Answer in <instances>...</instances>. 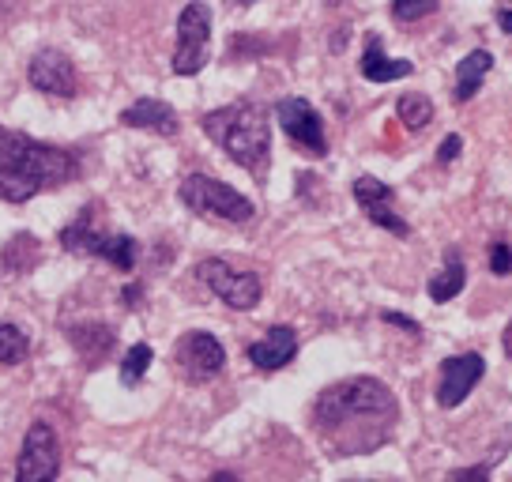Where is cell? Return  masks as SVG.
Listing matches in <instances>:
<instances>
[{
	"label": "cell",
	"instance_id": "cell-1",
	"mask_svg": "<svg viewBox=\"0 0 512 482\" xmlns=\"http://www.w3.org/2000/svg\"><path fill=\"white\" fill-rule=\"evenodd\" d=\"M317 434L336 456H362L381 449L400 422V403L377 377H347L328 385L313 407Z\"/></svg>",
	"mask_w": 512,
	"mask_h": 482
},
{
	"label": "cell",
	"instance_id": "cell-2",
	"mask_svg": "<svg viewBox=\"0 0 512 482\" xmlns=\"http://www.w3.org/2000/svg\"><path fill=\"white\" fill-rule=\"evenodd\" d=\"M80 174V159L64 147L42 144L27 132L0 129V200L27 204L46 189H61Z\"/></svg>",
	"mask_w": 512,
	"mask_h": 482
},
{
	"label": "cell",
	"instance_id": "cell-3",
	"mask_svg": "<svg viewBox=\"0 0 512 482\" xmlns=\"http://www.w3.org/2000/svg\"><path fill=\"white\" fill-rule=\"evenodd\" d=\"M204 132L223 147L241 170L264 177L272 159V125L256 102H230L223 110L204 113Z\"/></svg>",
	"mask_w": 512,
	"mask_h": 482
},
{
	"label": "cell",
	"instance_id": "cell-4",
	"mask_svg": "<svg viewBox=\"0 0 512 482\" xmlns=\"http://www.w3.org/2000/svg\"><path fill=\"white\" fill-rule=\"evenodd\" d=\"M177 196L189 211L219 219V223H249L256 211L249 196H241L238 189H230L226 181H215L208 174H189L181 181Z\"/></svg>",
	"mask_w": 512,
	"mask_h": 482
},
{
	"label": "cell",
	"instance_id": "cell-5",
	"mask_svg": "<svg viewBox=\"0 0 512 482\" xmlns=\"http://www.w3.org/2000/svg\"><path fill=\"white\" fill-rule=\"evenodd\" d=\"M208 42H211V8L192 0L177 16V49H174V72L177 76H196L208 65Z\"/></svg>",
	"mask_w": 512,
	"mask_h": 482
},
{
	"label": "cell",
	"instance_id": "cell-6",
	"mask_svg": "<svg viewBox=\"0 0 512 482\" xmlns=\"http://www.w3.org/2000/svg\"><path fill=\"white\" fill-rule=\"evenodd\" d=\"M196 279L230 309H253L260 302V294H264V287H260V279L253 272H241L230 260L219 257L200 260L196 264Z\"/></svg>",
	"mask_w": 512,
	"mask_h": 482
},
{
	"label": "cell",
	"instance_id": "cell-7",
	"mask_svg": "<svg viewBox=\"0 0 512 482\" xmlns=\"http://www.w3.org/2000/svg\"><path fill=\"white\" fill-rule=\"evenodd\" d=\"M61 475V441L49 422H31L16 460V482H57Z\"/></svg>",
	"mask_w": 512,
	"mask_h": 482
},
{
	"label": "cell",
	"instance_id": "cell-8",
	"mask_svg": "<svg viewBox=\"0 0 512 482\" xmlns=\"http://www.w3.org/2000/svg\"><path fill=\"white\" fill-rule=\"evenodd\" d=\"M275 117L294 144L302 147L305 155L313 159H324L328 155V140H324V121L320 113L305 102V98H279L275 102Z\"/></svg>",
	"mask_w": 512,
	"mask_h": 482
},
{
	"label": "cell",
	"instance_id": "cell-9",
	"mask_svg": "<svg viewBox=\"0 0 512 482\" xmlns=\"http://www.w3.org/2000/svg\"><path fill=\"white\" fill-rule=\"evenodd\" d=\"M177 370L185 373L189 381H211V377H219L226 366V351L223 343L211 336V332H189V336L177 339Z\"/></svg>",
	"mask_w": 512,
	"mask_h": 482
},
{
	"label": "cell",
	"instance_id": "cell-10",
	"mask_svg": "<svg viewBox=\"0 0 512 482\" xmlns=\"http://www.w3.org/2000/svg\"><path fill=\"white\" fill-rule=\"evenodd\" d=\"M354 200H358V208L366 211V219L373 226H381V230L396 234V238H407V234H411L407 219L396 211V193H392L384 181H377V177H358V181H354Z\"/></svg>",
	"mask_w": 512,
	"mask_h": 482
},
{
	"label": "cell",
	"instance_id": "cell-11",
	"mask_svg": "<svg viewBox=\"0 0 512 482\" xmlns=\"http://www.w3.org/2000/svg\"><path fill=\"white\" fill-rule=\"evenodd\" d=\"M27 80H31L34 91L53 98H72L76 87H80L76 65L68 61V53H61V49H38L31 68H27Z\"/></svg>",
	"mask_w": 512,
	"mask_h": 482
},
{
	"label": "cell",
	"instance_id": "cell-12",
	"mask_svg": "<svg viewBox=\"0 0 512 482\" xmlns=\"http://www.w3.org/2000/svg\"><path fill=\"white\" fill-rule=\"evenodd\" d=\"M482 373H486V362L475 351L445 358L441 362V381H437V403L441 407H460L471 396V388L482 381Z\"/></svg>",
	"mask_w": 512,
	"mask_h": 482
},
{
	"label": "cell",
	"instance_id": "cell-13",
	"mask_svg": "<svg viewBox=\"0 0 512 482\" xmlns=\"http://www.w3.org/2000/svg\"><path fill=\"white\" fill-rule=\"evenodd\" d=\"M245 354H249V362H253L256 370H264V373L283 370V366L294 362V354H298V332H294L290 324H275V328H268L264 339L249 343Z\"/></svg>",
	"mask_w": 512,
	"mask_h": 482
},
{
	"label": "cell",
	"instance_id": "cell-14",
	"mask_svg": "<svg viewBox=\"0 0 512 482\" xmlns=\"http://www.w3.org/2000/svg\"><path fill=\"white\" fill-rule=\"evenodd\" d=\"M121 125L155 132V136H177V129H181L174 106H166L162 98H140V102H132V106L121 113Z\"/></svg>",
	"mask_w": 512,
	"mask_h": 482
},
{
	"label": "cell",
	"instance_id": "cell-15",
	"mask_svg": "<svg viewBox=\"0 0 512 482\" xmlns=\"http://www.w3.org/2000/svg\"><path fill=\"white\" fill-rule=\"evenodd\" d=\"M415 72V65L411 61H392L388 53H384L381 38L373 34L366 42V53H362V76H366L369 83H392V80H407Z\"/></svg>",
	"mask_w": 512,
	"mask_h": 482
},
{
	"label": "cell",
	"instance_id": "cell-16",
	"mask_svg": "<svg viewBox=\"0 0 512 482\" xmlns=\"http://www.w3.org/2000/svg\"><path fill=\"white\" fill-rule=\"evenodd\" d=\"M490 68H494V53H490V49L467 53L464 61H460V72H456V91H452V98H456V102H471V98L479 95V87Z\"/></svg>",
	"mask_w": 512,
	"mask_h": 482
},
{
	"label": "cell",
	"instance_id": "cell-17",
	"mask_svg": "<svg viewBox=\"0 0 512 482\" xmlns=\"http://www.w3.org/2000/svg\"><path fill=\"white\" fill-rule=\"evenodd\" d=\"M102 234L95 230V208H83L76 223H68L61 230V249L64 253H80V257H95Z\"/></svg>",
	"mask_w": 512,
	"mask_h": 482
},
{
	"label": "cell",
	"instance_id": "cell-18",
	"mask_svg": "<svg viewBox=\"0 0 512 482\" xmlns=\"http://www.w3.org/2000/svg\"><path fill=\"white\" fill-rule=\"evenodd\" d=\"M467 283V268L464 260H460V253L456 249H448L445 253V264H441V272L430 275V283H426V290H430L433 302H452L460 290H464Z\"/></svg>",
	"mask_w": 512,
	"mask_h": 482
},
{
	"label": "cell",
	"instance_id": "cell-19",
	"mask_svg": "<svg viewBox=\"0 0 512 482\" xmlns=\"http://www.w3.org/2000/svg\"><path fill=\"white\" fill-rule=\"evenodd\" d=\"M72 343H76V351L87 358V366H98V362L113 351L117 336H113L110 324H87V328H76V332H72Z\"/></svg>",
	"mask_w": 512,
	"mask_h": 482
},
{
	"label": "cell",
	"instance_id": "cell-20",
	"mask_svg": "<svg viewBox=\"0 0 512 482\" xmlns=\"http://www.w3.org/2000/svg\"><path fill=\"white\" fill-rule=\"evenodd\" d=\"M95 257L113 264L117 272H132V268H136V257H140V241L128 238V234H102V245H98Z\"/></svg>",
	"mask_w": 512,
	"mask_h": 482
},
{
	"label": "cell",
	"instance_id": "cell-21",
	"mask_svg": "<svg viewBox=\"0 0 512 482\" xmlns=\"http://www.w3.org/2000/svg\"><path fill=\"white\" fill-rule=\"evenodd\" d=\"M31 354V339L19 324L0 321V366H19Z\"/></svg>",
	"mask_w": 512,
	"mask_h": 482
},
{
	"label": "cell",
	"instance_id": "cell-22",
	"mask_svg": "<svg viewBox=\"0 0 512 482\" xmlns=\"http://www.w3.org/2000/svg\"><path fill=\"white\" fill-rule=\"evenodd\" d=\"M396 113H400V121L407 125L411 132L426 129L433 117V102L426 95H403L400 102H396Z\"/></svg>",
	"mask_w": 512,
	"mask_h": 482
},
{
	"label": "cell",
	"instance_id": "cell-23",
	"mask_svg": "<svg viewBox=\"0 0 512 482\" xmlns=\"http://www.w3.org/2000/svg\"><path fill=\"white\" fill-rule=\"evenodd\" d=\"M151 358H155V351L147 347V343H136V347H128L125 362H121V385H140L144 381L147 366H151Z\"/></svg>",
	"mask_w": 512,
	"mask_h": 482
},
{
	"label": "cell",
	"instance_id": "cell-24",
	"mask_svg": "<svg viewBox=\"0 0 512 482\" xmlns=\"http://www.w3.org/2000/svg\"><path fill=\"white\" fill-rule=\"evenodd\" d=\"M441 8V0H392V16L400 23H418Z\"/></svg>",
	"mask_w": 512,
	"mask_h": 482
},
{
	"label": "cell",
	"instance_id": "cell-25",
	"mask_svg": "<svg viewBox=\"0 0 512 482\" xmlns=\"http://www.w3.org/2000/svg\"><path fill=\"white\" fill-rule=\"evenodd\" d=\"M490 272L501 275V279L512 275V245L509 241H494V245H490Z\"/></svg>",
	"mask_w": 512,
	"mask_h": 482
},
{
	"label": "cell",
	"instance_id": "cell-26",
	"mask_svg": "<svg viewBox=\"0 0 512 482\" xmlns=\"http://www.w3.org/2000/svg\"><path fill=\"white\" fill-rule=\"evenodd\" d=\"M445 482H490V467L486 464H475V467H456V471H448Z\"/></svg>",
	"mask_w": 512,
	"mask_h": 482
},
{
	"label": "cell",
	"instance_id": "cell-27",
	"mask_svg": "<svg viewBox=\"0 0 512 482\" xmlns=\"http://www.w3.org/2000/svg\"><path fill=\"white\" fill-rule=\"evenodd\" d=\"M460 151H464V140H460V136H445V144L437 147V162H441V166H448V162L456 159Z\"/></svg>",
	"mask_w": 512,
	"mask_h": 482
},
{
	"label": "cell",
	"instance_id": "cell-28",
	"mask_svg": "<svg viewBox=\"0 0 512 482\" xmlns=\"http://www.w3.org/2000/svg\"><path fill=\"white\" fill-rule=\"evenodd\" d=\"M384 321L396 324V328H407V332H418V321H411V317H403V313H392V309L384 313Z\"/></svg>",
	"mask_w": 512,
	"mask_h": 482
},
{
	"label": "cell",
	"instance_id": "cell-29",
	"mask_svg": "<svg viewBox=\"0 0 512 482\" xmlns=\"http://www.w3.org/2000/svg\"><path fill=\"white\" fill-rule=\"evenodd\" d=\"M497 27L505 34H512V8H501V12H497Z\"/></svg>",
	"mask_w": 512,
	"mask_h": 482
},
{
	"label": "cell",
	"instance_id": "cell-30",
	"mask_svg": "<svg viewBox=\"0 0 512 482\" xmlns=\"http://www.w3.org/2000/svg\"><path fill=\"white\" fill-rule=\"evenodd\" d=\"M140 294H144V290L136 287V283H132V287H125V306H140V302H136Z\"/></svg>",
	"mask_w": 512,
	"mask_h": 482
},
{
	"label": "cell",
	"instance_id": "cell-31",
	"mask_svg": "<svg viewBox=\"0 0 512 482\" xmlns=\"http://www.w3.org/2000/svg\"><path fill=\"white\" fill-rule=\"evenodd\" d=\"M211 482H241V479L234 475V471H215V475H211Z\"/></svg>",
	"mask_w": 512,
	"mask_h": 482
},
{
	"label": "cell",
	"instance_id": "cell-32",
	"mask_svg": "<svg viewBox=\"0 0 512 482\" xmlns=\"http://www.w3.org/2000/svg\"><path fill=\"white\" fill-rule=\"evenodd\" d=\"M505 354L512 358V321H509V328H505Z\"/></svg>",
	"mask_w": 512,
	"mask_h": 482
},
{
	"label": "cell",
	"instance_id": "cell-33",
	"mask_svg": "<svg viewBox=\"0 0 512 482\" xmlns=\"http://www.w3.org/2000/svg\"><path fill=\"white\" fill-rule=\"evenodd\" d=\"M238 4H256V0H238Z\"/></svg>",
	"mask_w": 512,
	"mask_h": 482
},
{
	"label": "cell",
	"instance_id": "cell-34",
	"mask_svg": "<svg viewBox=\"0 0 512 482\" xmlns=\"http://www.w3.org/2000/svg\"><path fill=\"white\" fill-rule=\"evenodd\" d=\"M354 482H366V479H354Z\"/></svg>",
	"mask_w": 512,
	"mask_h": 482
},
{
	"label": "cell",
	"instance_id": "cell-35",
	"mask_svg": "<svg viewBox=\"0 0 512 482\" xmlns=\"http://www.w3.org/2000/svg\"><path fill=\"white\" fill-rule=\"evenodd\" d=\"M509 4H512V0H509Z\"/></svg>",
	"mask_w": 512,
	"mask_h": 482
}]
</instances>
